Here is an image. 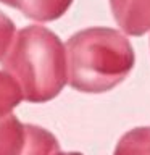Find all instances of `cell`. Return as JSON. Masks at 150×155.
<instances>
[{"instance_id": "8", "label": "cell", "mask_w": 150, "mask_h": 155, "mask_svg": "<svg viewBox=\"0 0 150 155\" xmlns=\"http://www.w3.org/2000/svg\"><path fill=\"white\" fill-rule=\"evenodd\" d=\"M23 92L18 82L8 73L0 71V120L11 115V111L21 104Z\"/></svg>"}, {"instance_id": "10", "label": "cell", "mask_w": 150, "mask_h": 155, "mask_svg": "<svg viewBox=\"0 0 150 155\" xmlns=\"http://www.w3.org/2000/svg\"><path fill=\"white\" fill-rule=\"evenodd\" d=\"M53 155H82L79 152H68V153H63V152H57V153H53Z\"/></svg>"}, {"instance_id": "6", "label": "cell", "mask_w": 150, "mask_h": 155, "mask_svg": "<svg viewBox=\"0 0 150 155\" xmlns=\"http://www.w3.org/2000/svg\"><path fill=\"white\" fill-rule=\"evenodd\" d=\"M26 142L19 155H53L60 152V144L50 131L36 124H24Z\"/></svg>"}, {"instance_id": "9", "label": "cell", "mask_w": 150, "mask_h": 155, "mask_svg": "<svg viewBox=\"0 0 150 155\" xmlns=\"http://www.w3.org/2000/svg\"><path fill=\"white\" fill-rule=\"evenodd\" d=\"M16 34V26L5 13L0 12V61L5 57V53L8 52L11 41Z\"/></svg>"}, {"instance_id": "1", "label": "cell", "mask_w": 150, "mask_h": 155, "mask_svg": "<svg viewBox=\"0 0 150 155\" xmlns=\"http://www.w3.org/2000/svg\"><path fill=\"white\" fill-rule=\"evenodd\" d=\"M66 82L86 94L108 92L132 71L135 53L119 29L92 26L74 32L65 44Z\"/></svg>"}, {"instance_id": "2", "label": "cell", "mask_w": 150, "mask_h": 155, "mask_svg": "<svg viewBox=\"0 0 150 155\" xmlns=\"http://www.w3.org/2000/svg\"><path fill=\"white\" fill-rule=\"evenodd\" d=\"M2 66L18 82L24 100L45 104L66 84L65 44L48 28L29 24L16 31Z\"/></svg>"}, {"instance_id": "5", "label": "cell", "mask_w": 150, "mask_h": 155, "mask_svg": "<svg viewBox=\"0 0 150 155\" xmlns=\"http://www.w3.org/2000/svg\"><path fill=\"white\" fill-rule=\"evenodd\" d=\"M26 142V128L15 115L0 120V155H19Z\"/></svg>"}, {"instance_id": "7", "label": "cell", "mask_w": 150, "mask_h": 155, "mask_svg": "<svg viewBox=\"0 0 150 155\" xmlns=\"http://www.w3.org/2000/svg\"><path fill=\"white\" fill-rule=\"evenodd\" d=\"M113 155H150V126L134 128L123 134Z\"/></svg>"}, {"instance_id": "4", "label": "cell", "mask_w": 150, "mask_h": 155, "mask_svg": "<svg viewBox=\"0 0 150 155\" xmlns=\"http://www.w3.org/2000/svg\"><path fill=\"white\" fill-rule=\"evenodd\" d=\"M0 3L19 10L24 16L39 23H48L61 18L73 0H0Z\"/></svg>"}, {"instance_id": "3", "label": "cell", "mask_w": 150, "mask_h": 155, "mask_svg": "<svg viewBox=\"0 0 150 155\" xmlns=\"http://www.w3.org/2000/svg\"><path fill=\"white\" fill-rule=\"evenodd\" d=\"M116 24L124 36H144L150 31V0H110Z\"/></svg>"}]
</instances>
